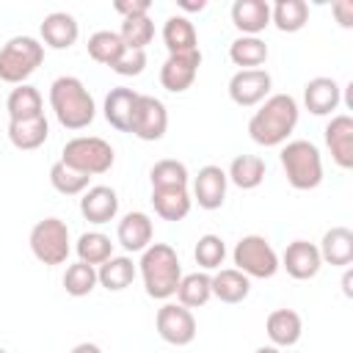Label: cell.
I'll return each instance as SVG.
<instances>
[{"mask_svg": "<svg viewBox=\"0 0 353 353\" xmlns=\"http://www.w3.org/2000/svg\"><path fill=\"white\" fill-rule=\"evenodd\" d=\"M298 124V102L290 94H270L259 110L251 116L248 121V135L254 143L270 149V146H281L290 132Z\"/></svg>", "mask_w": 353, "mask_h": 353, "instance_id": "1", "label": "cell"}, {"mask_svg": "<svg viewBox=\"0 0 353 353\" xmlns=\"http://www.w3.org/2000/svg\"><path fill=\"white\" fill-rule=\"evenodd\" d=\"M50 108H52L58 124L66 127V130H85L97 116L94 97L83 85V80H77L72 74H63V77L52 80V85H50Z\"/></svg>", "mask_w": 353, "mask_h": 353, "instance_id": "2", "label": "cell"}, {"mask_svg": "<svg viewBox=\"0 0 353 353\" xmlns=\"http://www.w3.org/2000/svg\"><path fill=\"white\" fill-rule=\"evenodd\" d=\"M138 270H141L146 295L157 301H168L176 292L179 279H182L179 256L168 243H152L149 248H143Z\"/></svg>", "mask_w": 353, "mask_h": 353, "instance_id": "3", "label": "cell"}, {"mask_svg": "<svg viewBox=\"0 0 353 353\" xmlns=\"http://www.w3.org/2000/svg\"><path fill=\"white\" fill-rule=\"evenodd\" d=\"M281 168L295 190H314L323 182V157L312 141H287L281 146Z\"/></svg>", "mask_w": 353, "mask_h": 353, "instance_id": "4", "label": "cell"}, {"mask_svg": "<svg viewBox=\"0 0 353 353\" xmlns=\"http://www.w3.org/2000/svg\"><path fill=\"white\" fill-rule=\"evenodd\" d=\"M44 61V44L33 36H14L0 47V80L22 85Z\"/></svg>", "mask_w": 353, "mask_h": 353, "instance_id": "5", "label": "cell"}, {"mask_svg": "<svg viewBox=\"0 0 353 353\" xmlns=\"http://www.w3.org/2000/svg\"><path fill=\"white\" fill-rule=\"evenodd\" d=\"M61 163H66L69 168L88 174V176H99L108 174L116 163V152L105 138L97 135H77L72 141L63 143L61 152Z\"/></svg>", "mask_w": 353, "mask_h": 353, "instance_id": "6", "label": "cell"}, {"mask_svg": "<svg viewBox=\"0 0 353 353\" xmlns=\"http://www.w3.org/2000/svg\"><path fill=\"white\" fill-rule=\"evenodd\" d=\"M30 251L41 265H63L69 251H72V240H69V226L61 218H44L30 229Z\"/></svg>", "mask_w": 353, "mask_h": 353, "instance_id": "7", "label": "cell"}, {"mask_svg": "<svg viewBox=\"0 0 353 353\" xmlns=\"http://www.w3.org/2000/svg\"><path fill=\"white\" fill-rule=\"evenodd\" d=\"M232 259L248 279H273L279 270V254L262 234H245L237 240Z\"/></svg>", "mask_w": 353, "mask_h": 353, "instance_id": "8", "label": "cell"}, {"mask_svg": "<svg viewBox=\"0 0 353 353\" xmlns=\"http://www.w3.org/2000/svg\"><path fill=\"white\" fill-rule=\"evenodd\" d=\"M154 328L163 342L174 347H185L196 339V317L182 303H163L154 317Z\"/></svg>", "mask_w": 353, "mask_h": 353, "instance_id": "9", "label": "cell"}, {"mask_svg": "<svg viewBox=\"0 0 353 353\" xmlns=\"http://www.w3.org/2000/svg\"><path fill=\"white\" fill-rule=\"evenodd\" d=\"M168 130V110L157 97L149 94H138L135 110H132V121H130V132L141 141H160Z\"/></svg>", "mask_w": 353, "mask_h": 353, "instance_id": "10", "label": "cell"}, {"mask_svg": "<svg viewBox=\"0 0 353 353\" xmlns=\"http://www.w3.org/2000/svg\"><path fill=\"white\" fill-rule=\"evenodd\" d=\"M270 85L273 80L265 69H237L229 80V97L240 108H254L268 99Z\"/></svg>", "mask_w": 353, "mask_h": 353, "instance_id": "11", "label": "cell"}, {"mask_svg": "<svg viewBox=\"0 0 353 353\" xmlns=\"http://www.w3.org/2000/svg\"><path fill=\"white\" fill-rule=\"evenodd\" d=\"M199 66H201V50L168 55L165 63L160 66V85L171 94H182L193 85V80L199 74Z\"/></svg>", "mask_w": 353, "mask_h": 353, "instance_id": "12", "label": "cell"}, {"mask_svg": "<svg viewBox=\"0 0 353 353\" xmlns=\"http://www.w3.org/2000/svg\"><path fill=\"white\" fill-rule=\"evenodd\" d=\"M320 251L314 243L309 240H292L287 248H284V256L279 259V268H284L292 279L298 281H306V279H314L320 273Z\"/></svg>", "mask_w": 353, "mask_h": 353, "instance_id": "13", "label": "cell"}, {"mask_svg": "<svg viewBox=\"0 0 353 353\" xmlns=\"http://www.w3.org/2000/svg\"><path fill=\"white\" fill-rule=\"evenodd\" d=\"M226 185L229 179L221 165H204L193 179V199L201 210H218L226 201Z\"/></svg>", "mask_w": 353, "mask_h": 353, "instance_id": "14", "label": "cell"}, {"mask_svg": "<svg viewBox=\"0 0 353 353\" xmlns=\"http://www.w3.org/2000/svg\"><path fill=\"white\" fill-rule=\"evenodd\" d=\"M325 146L339 168H353V119L347 113L331 116L325 124Z\"/></svg>", "mask_w": 353, "mask_h": 353, "instance_id": "15", "label": "cell"}, {"mask_svg": "<svg viewBox=\"0 0 353 353\" xmlns=\"http://www.w3.org/2000/svg\"><path fill=\"white\" fill-rule=\"evenodd\" d=\"M119 212V196L108 185H94L80 196V215L88 223H110Z\"/></svg>", "mask_w": 353, "mask_h": 353, "instance_id": "16", "label": "cell"}, {"mask_svg": "<svg viewBox=\"0 0 353 353\" xmlns=\"http://www.w3.org/2000/svg\"><path fill=\"white\" fill-rule=\"evenodd\" d=\"M342 102V88L334 77H312L303 85V105L314 116H328L339 108Z\"/></svg>", "mask_w": 353, "mask_h": 353, "instance_id": "17", "label": "cell"}, {"mask_svg": "<svg viewBox=\"0 0 353 353\" xmlns=\"http://www.w3.org/2000/svg\"><path fill=\"white\" fill-rule=\"evenodd\" d=\"M39 33H41V41L50 50H69L77 41V36H80V25H77V19L72 14L52 11V14H47L41 19Z\"/></svg>", "mask_w": 353, "mask_h": 353, "instance_id": "18", "label": "cell"}, {"mask_svg": "<svg viewBox=\"0 0 353 353\" xmlns=\"http://www.w3.org/2000/svg\"><path fill=\"white\" fill-rule=\"evenodd\" d=\"M152 234H154V226H152V218L146 212H127L121 221H119V229H116V237H119V245L124 251H143L152 245Z\"/></svg>", "mask_w": 353, "mask_h": 353, "instance_id": "19", "label": "cell"}, {"mask_svg": "<svg viewBox=\"0 0 353 353\" xmlns=\"http://www.w3.org/2000/svg\"><path fill=\"white\" fill-rule=\"evenodd\" d=\"M232 25L243 36H259L270 25V3H265V0H234L232 3Z\"/></svg>", "mask_w": 353, "mask_h": 353, "instance_id": "20", "label": "cell"}, {"mask_svg": "<svg viewBox=\"0 0 353 353\" xmlns=\"http://www.w3.org/2000/svg\"><path fill=\"white\" fill-rule=\"evenodd\" d=\"M265 331L276 347H292L303 334V320L295 309H273L265 320Z\"/></svg>", "mask_w": 353, "mask_h": 353, "instance_id": "21", "label": "cell"}, {"mask_svg": "<svg viewBox=\"0 0 353 353\" xmlns=\"http://www.w3.org/2000/svg\"><path fill=\"white\" fill-rule=\"evenodd\" d=\"M210 287L212 298H218L221 303H243L251 292V279L237 268H221L215 276H210Z\"/></svg>", "mask_w": 353, "mask_h": 353, "instance_id": "22", "label": "cell"}, {"mask_svg": "<svg viewBox=\"0 0 353 353\" xmlns=\"http://www.w3.org/2000/svg\"><path fill=\"white\" fill-rule=\"evenodd\" d=\"M320 259L334 268H347L353 262V232L347 226H331L320 240Z\"/></svg>", "mask_w": 353, "mask_h": 353, "instance_id": "23", "label": "cell"}, {"mask_svg": "<svg viewBox=\"0 0 353 353\" xmlns=\"http://www.w3.org/2000/svg\"><path fill=\"white\" fill-rule=\"evenodd\" d=\"M135 102H138V91L127 88V85H119V88H110V94L105 97V119L113 130L119 132H130V121H132V110H135Z\"/></svg>", "mask_w": 353, "mask_h": 353, "instance_id": "24", "label": "cell"}, {"mask_svg": "<svg viewBox=\"0 0 353 353\" xmlns=\"http://www.w3.org/2000/svg\"><path fill=\"white\" fill-rule=\"evenodd\" d=\"M47 138H50V121H47V116L22 119V121H8V141H11V146L19 149V152L39 149Z\"/></svg>", "mask_w": 353, "mask_h": 353, "instance_id": "25", "label": "cell"}, {"mask_svg": "<svg viewBox=\"0 0 353 353\" xmlns=\"http://www.w3.org/2000/svg\"><path fill=\"white\" fill-rule=\"evenodd\" d=\"M163 44L168 50V55H176V52H193L199 50V36H196V28L188 17L182 14H174L163 22Z\"/></svg>", "mask_w": 353, "mask_h": 353, "instance_id": "26", "label": "cell"}, {"mask_svg": "<svg viewBox=\"0 0 353 353\" xmlns=\"http://www.w3.org/2000/svg\"><path fill=\"white\" fill-rule=\"evenodd\" d=\"M6 110H8V121L36 119V116H44V99L36 85L22 83V85L11 88V94L6 99Z\"/></svg>", "mask_w": 353, "mask_h": 353, "instance_id": "27", "label": "cell"}, {"mask_svg": "<svg viewBox=\"0 0 353 353\" xmlns=\"http://www.w3.org/2000/svg\"><path fill=\"white\" fill-rule=\"evenodd\" d=\"M152 204L163 221H182L190 212L193 199L188 188H160V190H152Z\"/></svg>", "mask_w": 353, "mask_h": 353, "instance_id": "28", "label": "cell"}, {"mask_svg": "<svg viewBox=\"0 0 353 353\" xmlns=\"http://www.w3.org/2000/svg\"><path fill=\"white\" fill-rule=\"evenodd\" d=\"M229 182H234L240 190H254L265 179V160L259 154H237L229 163Z\"/></svg>", "mask_w": 353, "mask_h": 353, "instance_id": "29", "label": "cell"}, {"mask_svg": "<svg viewBox=\"0 0 353 353\" xmlns=\"http://www.w3.org/2000/svg\"><path fill=\"white\" fill-rule=\"evenodd\" d=\"M135 265L130 256H110L108 262L99 265L97 270V281L108 290V292H121L135 281Z\"/></svg>", "mask_w": 353, "mask_h": 353, "instance_id": "30", "label": "cell"}, {"mask_svg": "<svg viewBox=\"0 0 353 353\" xmlns=\"http://www.w3.org/2000/svg\"><path fill=\"white\" fill-rule=\"evenodd\" d=\"M309 22V6L303 0H276L270 6V25L281 33H298Z\"/></svg>", "mask_w": 353, "mask_h": 353, "instance_id": "31", "label": "cell"}, {"mask_svg": "<svg viewBox=\"0 0 353 353\" xmlns=\"http://www.w3.org/2000/svg\"><path fill=\"white\" fill-rule=\"evenodd\" d=\"M229 58L240 69H259L268 61V44L259 36H240L229 44Z\"/></svg>", "mask_w": 353, "mask_h": 353, "instance_id": "32", "label": "cell"}, {"mask_svg": "<svg viewBox=\"0 0 353 353\" xmlns=\"http://www.w3.org/2000/svg\"><path fill=\"white\" fill-rule=\"evenodd\" d=\"M176 303H182L185 309H199L212 298V287H210V276L207 273H188L179 279L176 287Z\"/></svg>", "mask_w": 353, "mask_h": 353, "instance_id": "33", "label": "cell"}, {"mask_svg": "<svg viewBox=\"0 0 353 353\" xmlns=\"http://www.w3.org/2000/svg\"><path fill=\"white\" fill-rule=\"evenodd\" d=\"M74 251H77V259H80V262L97 268V265H102V262H108V259L113 256V243H110V237L102 234V232H83V234L77 237Z\"/></svg>", "mask_w": 353, "mask_h": 353, "instance_id": "34", "label": "cell"}, {"mask_svg": "<svg viewBox=\"0 0 353 353\" xmlns=\"http://www.w3.org/2000/svg\"><path fill=\"white\" fill-rule=\"evenodd\" d=\"M85 47H88L91 61H97L102 66H113L116 58L124 52V41H121V36L116 30H97V33H91Z\"/></svg>", "mask_w": 353, "mask_h": 353, "instance_id": "35", "label": "cell"}, {"mask_svg": "<svg viewBox=\"0 0 353 353\" xmlns=\"http://www.w3.org/2000/svg\"><path fill=\"white\" fill-rule=\"evenodd\" d=\"M88 182H91V176L88 174H80V171H74V168H69L66 163H52V168H50V185L61 193V196H83L85 190H88Z\"/></svg>", "mask_w": 353, "mask_h": 353, "instance_id": "36", "label": "cell"}, {"mask_svg": "<svg viewBox=\"0 0 353 353\" xmlns=\"http://www.w3.org/2000/svg\"><path fill=\"white\" fill-rule=\"evenodd\" d=\"M149 179H152V190H160V188H188V165L179 163V160H157L149 171Z\"/></svg>", "mask_w": 353, "mask_h": 353, "instance_id": "37", "label": "cell"}, {"mask_svg": "<svg viewBox=\"0 0 353 353\" xmlns=\"http://www.w3.org/2000/svg\"><path fill=\"white\" fill-rule=\"evenodd\" d=\"M97 284H99V281H97V268H91V265L80 262V259H77L74 265H69L66 273H63V290H66L72 298L91 295Z\"/></svg>", "mask_w": 353, "mask_h": 353, "instance_id": "38", "label": "cell"}, {"mask_svg": "<svg viewBox=\"0 0 353 353\" xmlns=\"http://www.w3.org/2000/svg\"><path fill=\"white\" fill-rule=\"evenodd\" d=\"M124 47L130 50H146V44H152L154 39V22L146 17H130V19H121V30H119Z\"/></svg>", "mask_w": 353, "mask_h": 353, "instance_id": "39", "label": "cell"}, {"mask_svg": "<svg viewBox=\"0 0 353 353\" xmlns=\"http://www.w3.org/2000/svg\"><path fill=\"white\" fill-rule=\"evenodd\" d=\"M193 256H196V262H199L204 270H215V268H221L223 259H226V245H223V240H221L218 234H201V237L196 240Z\"/></svg>", "mask_w": 353, "mask_h": 353, "instance_id": "40", "label": "cell"}, {"mask_svg": "<svg viewBox=\"0 0 353 353\" xmlns=\"http://www.w3.org/2000/svg\"><path fill=\"white\" fill-rule=\"evenodd\" d=\"M143 66H146V50H130V47H124V52L116 58V63L110 69L116 74H121V77H135V74L143 72Z\"/></svg>", "mask_w": 353, "mask_h": 353, "instance_id": "41", "label": "cell"}, {"mask_svg": "<svg viewBox=\"0 0 353 353\" xmlns=\"http://www.w3.org/2000/svg\"><path fill=\"white\" fill-rule=\"evenodd\" d=\"M149 8H152L149 0H116L113 3V11L121 14L124 19H130V17H146Z\"/></svg>", "mask_w": 353, "mask_h": 353, "instance_id": "42", "label": "cell"}, {"mask_svg": "<svg viewBox=\"0 0 353 353\" xmlns=\"http://www.w3.org/2000/svg\"><path fill=\"white\" fill-rule=\"evenodd\" d=\"M331 11L336 14V19H339L342 28H353V3H350V0H339V3H334Z\"/></svg>", "mask_w": 353, "mask_h": 353, "instance_id": "43", "label": "cell"}, {"mask_svg": "<svg viewBox=\"0 0 353 353\" xmlns=\"http://www.w3.org/2000/svg\"><path fill=\"white\" fill-rule=\"evenodd\" d=\"M69 353H102V347L94 345V342H80V345H74Z\"/></svg>", "mask_w": 353, "mask_h": 353, "instance_id": "44", "label": "cell"}, {"mask_svg": "<svg viewBox=\"0 0 353 353\" xmlns=\"http://www.w3.org/2000/svg\"><path fill=\"white\" fill-rule=\"evenodd\" d=\"M179 6H182V8H185V11H201V8H204V6H207V3H204V0H199V3H185V0H182V3H179Z\"/></svg>", "mask_w": 353, "mask_h": 353, "instance_id": "45", "label": "cell"}, {"mask_svg": "<svg viewBox=\"0 0 353 353\" xmlns=\"http://www.w3.org/2000/svg\"><path fill=\"white\" fill-rule=\"evenodd\" d=\"M254 353H281V347H276V345H262V347H256Z\"/></svg>", "mask_w": 353, "mask_h": 353, "instance_id": "46", "label": "cell"}, {"mask_svg": "<svg viewBox=\"0 0 353 353\" xmlns=\"http://www.w3.org/2000/svg\"><path fill=\"white\" fill-rule=\"evenodd\" d=\"M342 287H345V295H350V270L345 273V279H342Z\"/></svg>", "mask_w": 353, "mask_h": 353, "instance_id": "47", "label": "cell"}, {"mask_svg": "<svg viewBox=\"0 0 353 353\" xmlns=\"http://www.w3.org/2000/svg\"><path fill=\"white\" fill-rule=\"evenodd\" d=\"M0 353H8V350H3V347H0Z\"/></svg>", "mask_w": 353, "mask_h": 353, "instance_id": "48", "label": "cell"}]
</instances>
